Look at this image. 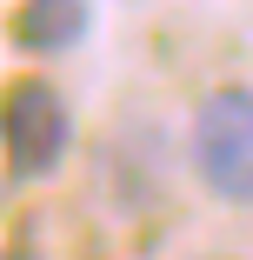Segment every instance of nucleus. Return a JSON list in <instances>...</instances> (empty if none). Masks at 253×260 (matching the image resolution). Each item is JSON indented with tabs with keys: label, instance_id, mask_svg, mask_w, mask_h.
<instances>
[{
	"label": "nucleus",
	"instance_id": "nucleus-1",
	"mask_svg": "<svg viewBox=\"0 0 253 260\" xmlns=\"http://www.w3.org/2000/svg\"><path fill=\"white\" fill-rule=\"evenodd\" d=\"M193 174L213 200L253 207V87H213L193 114Z\"/></svg>",
	"mask_w": 253,
	"mask_h": 260
},
{
	"label": "nucleus",
	"instance_id": "nucleus-2",
	"mask_svg": "<svg viewBox=\"0 0 253 260\" xmlns=\"http://www.w3.org/2000/svg\"><path fill=\"white\" fill-rule=\"evenodd\" d=\"M0 147L14 180H47L74 153V114L54 80H14L0 93Z\"/></svg>",
	"mask_w": 253,
	"mask_h": 260
},
{
	"label": "nucleus",
	"instance_id": "nucleus-3",
	"mask_svg": "<svg viewBox=\"0 0 253 260\" xmlns=\"http://www.w3.org/2000/svg\"><path fill=\"white\" fill-rule=\"evenodd\" d=\"M93 27V0H20L14 7V47L27 54H74Z\"/></svg>",
	"mask_w": 253,
	"mask_h": 260
}]
</instances>
